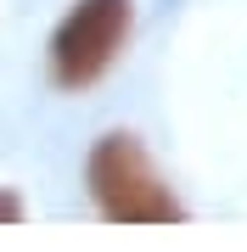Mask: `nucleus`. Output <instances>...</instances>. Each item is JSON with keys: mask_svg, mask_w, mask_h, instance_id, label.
Instances as JSON below:
<instances>
[{"mask_svg": "<svg viewBox=\"0 0 247 252\" xmlns=\"http://www.w3.org/2000/svg\"><path fill=\"white\" fill-rule=\"evenodd\" d=\"M84 185H90L96 207L118 224H180L185 219L180 196L157 180L152 157L141 152L135 135H101L84 162Z\"/></svg>", "mask_w": 247, "mask_h": 252, "instance_id": "f257e3e1", "label": "nucleus"}, {"mask_svg": "<svg viewBox=\"0 0 247 252\" xmlns=\"http://www.w3.org/2000/svg\"><path fill=\"white\" fill-rule=\"evenodd\" d=\"M23 219V196L17 190H0V224H17Z\"/></svg>", "mask_w": 247, "mask_h": 252, "instance_id": "7ed1b4c3", "label": "nucleus"}, {"mask_svg": "<svg viewBox=\"0 0 247 252\" xmlns=\"http://www.w3.org/2000/svg\"><path fill=\"white\" fill-rule=\"evenodd\" d=\"M129 28H135V0H73V11L51 34V79L62 90H90L124 56Z\"/></svg>", "mask_w": 247, "mask_h": 252, "instance_id": "f03ea898", "label": "nucleus"}]
</instances>
